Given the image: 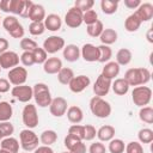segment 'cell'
I'll use <instances>...</instances> for the list:
<instances>
[{"mask_svg": "<svg viewBox=\"0 0 153 153\" xmlns=\"http://www.w3.org/2000/svg\"><path fill=\"white\" fill-rule=\"evenodd\" d=\"M80 55L87 62H96V61L99 60L98 47H96V45H93L91 43H86V44L82 45V48L80 50Z\"/></svg>", "mask_w": 153, "mask_h": 153, "instance_id": "9a60e30c", "label": "cell"}, {"mask_svg": "<svg viewBox=\"0 0 153 153\" xmlns=\"http://www.w3.org/2000/svg\"><path fill=\"white\" fill-rule=\"evenodd\" d=\"M94 5V1L93 0H76L74 2V7H76L78 10H80L82 13L88 11V10H92Z\"/></svg>", "mask_w": 153, "mask_h": 153, "instance_id": "7bdbcfd3", "label": "cell"}, {"mask_svg": "<svg viewBox=\"0 0 153 153\" xmlns=\"http://www.w3.org/2000/svg\"><path fill=\"white\" fill-rule=\"evenodd\" d=\"M72 153H86V146L82 141H79L72 149H71Z\"/></svg>", "mask_w": 153, "mask_h": 153, "instance_id": "11a10c76", "label": "cell"}, {"mask_svg": "<svg viewBox=\"0 0 153 153\" xmlns=\"http://www.w3.org/2000/svg\"><path fill=\"white\" fill-rule=\"evenodd\" d=\"M37 47H38V44H37L33 39H31V38H22V39H20V48H22L24 51H30V53H32Z\"/></svg>", "mask_w": 153, "mask_h": 153, "instance_id": "b9f144b4", "label": "cell"}, {"mask_svg": "<svg viewBox=\"0 0 153 153\" xmlns=\"http://www.w3.org/2000/svg\"><path fill=\"white\" fill-rule=\"evenodd\" d=\"M65 48V39L60 36H50L43 42V49L47 54H55Z\"/></svg>", "mask_w": 153, "mask_h": 153, "instance_id": "ba28073f", "label": "cell"}, {"mask_svg": "<svg viewBox=\"0 0 153 153\" xmlns=\"http://www.w3.org/2000/svg\"><path fill=\"white\" fill-rule=\"evenodd\" d=\"M8 45H10L8 44V41L6 38H4V37H0V55L4 54L5 51H7Z\"/></svg>", "mask_w": 153, "mask_h": 153, "instance_id": "680465c9", "label": "cell"}, {"mask_svg": "<svg viewBox=\"0 0 153 153\" xmlns=\"http://www.w3.org/2000/svg\"><path fill=\"white\" fill-rule=\"evenodd\" d=\"M56 140H57V134L55 130H51V129L44 130L39 136V141L43 146H50V145L55 143Z\"/></svg>", "mask_w": 153, "mask_h": 153, "instance_id": "f546056e", "label": "cell"}, {"mask_svg": "<svg viewBox=\"0 0 153 153\" xmlns=\"http://www.w3.org/2000/svg\"><path fill=\"white\" fill-rule=\"evenodd\" d=\"M129 86H140L145 85L151 80V72L145 67L130 68L126 72L123 78Z\"/></svg>", "mask_w": 153, "mask_h": 153, "instance_id": "6da1fadb", "label": "cell"}, {"mask_svg": "<svg viewBox=\"0 0 153 153\" xmlns=\"http://www.w3.org/2000/svg\"><path fill=\"white\" fill-rule=\"evenodd\" d=\"M0 10L6 13H11L12 10V0H1L0 1Z\"/></svg>", "mask_w": 153, "mask_h": 153, "instance_id": "db71d44e", "label": "cell"}, {"mask_svg": "<svg viewBox=\"0 0 153 153\" xmlns=\"http://www.w3.org/2000/svg\"><path fill=\"white\" fill-rule=\"evenodd\" d=\"M20 61L23 63V66L25 67H30L32 65H35V60H33V55L30 51H24L20 55Z\"/></svg>", "mask_w": 153, "mask_h": 153, "instance_id": "c3c4849f", "label": "cell"}, {"mask_svg": "<svg viewBox=\"0 0 153 153\" xmlns=\"http://www.w3.org/2000/svg\"><path fill=\"white\" fill-rule=\"evenodd\" d=\"M19 55L14 51H5L0 55V67L1 69H12L19 65Z\"/></svg>", "mask_w": 153, "mask_h": 153, "instance_id": "8fae6325", "label": "cell"}, {"mask_svg": "<svg viewBox=\"0 0 153 153\" xmlns=\"http://www.w3.org/2000/svg\"><path fill=\"white\" fill-rule=\"evenodd\" d=\"M98 50H99V62L102 63H105V62H109V60L111 59L112 56V50L109 45H99L98 47Z\"/></svg>", "mask_w": 153, "mask_h": 153, "instance_id": "74e56055", "label": "cell"}, {"mask_svg": "<svg viewBox=\"0 0 153 153\" xmlns=\"http://www.w3.org/2000/svg\"><path fill=\"white\" fill-rule=\"evenodd\" d=\"M100 8L103 13L105 14H114L118 8V1L117 0H102Z\"/></svg>", "mask_w": 153, "mask_h": 153, "instance_id": "d6a6232c", "label": "cell"}, {"mask_svg": "<svg viewBox=\"0 0 153 153\" xmlns=\"http://www.w3.org/2000/svg\"><path fill=\"white\" fill-rule=\"evenodd\" d=\"M146 37H147V41H148L149 43H153V29H152V27H151V29H148Z\"/></svg>", "mask_w": 153, "mask_h": 153, "instance_id": "94428289", "label": "cell"}, {"mask_svg": "<svg viewBox=\"0 0 153 153\" xmlns=\"http://www.w3.org/2000/svg\"><path fill=\"white\" fill-rule=\"evenodd\" d=\"M32 91H33L35 102L38 106L45 108V106L50 105L53 98H51V93H50V90H49L48 85H45L44 82H38L33 86Z\"/></svg>", "mask_w": 153, "mask_h": 153, "instance_id": "3957f363", "label": "cell"}, {"mask_svg": "<svg viewBox=\"0 0 153 153\" xmlns=\"http://www.w3.org/2000/svg\"><path fill=\"white\" fill-rule=\"evenodd\" d=\"M109 152L110 153H123L126 149V145L121 139H112L109 141Z\"/></svg>", "mask_w": 153, "mask_h": 153, "instance_id": "d590c367", "label": "cell"}, {"mask_svg": "<svg viewBox=\"0 0 153 153\" xmlns=\"http://www.w3.org/2000/svg\"><path fill=\"white\" fill-rule=\"evenodd\" d=\"M32 5H33V2L31 0H24V8H23V12H22L20 17L29 18V14H30V11H31Z\"/></svg>", "mask_w": 153, "mask_h": 153, "instance_id": "f5cc1de1", "label": "cell"}, {"mask_svg": "<svg viewBox=\"0 0 153 153\" xmlns=\"http://www.w3.org/2000/svg\"><path fill=\"white\" fill-rule=\"evenodd\" d=\"M126 153H143V147L140 142L131 141L126 145Z\"/></svg>", "mask_w": 153, "mask_h": 153, "instance_id": "f6af8a7d", "label": "cell"}, {"mask_svg": "<svg viewBox=\"0 0 153 153\" xmlns=\"http://www.w3.org/2000/svg\"><path fill=\"white\" fill-rule=\"evenodd\" d=\"M11 94L17 100L22 103H27L33 97V91L32 87L27 85H19V86H13V88L11 90Z\"/></svg>", "mask_w": 153, "mask_h": 153, "instance_id": "9c48e42d", "label": "cell"}, {"mask_svg": "<svg viewBox=\"0 0 153 153\" xmlns=\"http://www.w3.org/2000/svg\"><path fill=\"white\" fill-rule=\"evenodd\" d=\"M117 32L114 30V29H104L102 35L99 36V39L100 42L103 43V45H110V44H114L116 41H117Z\"/></svg>", "mask_w": 153, "mask_h": 153, "instance_id": "484cf974", "label": "cell"}, {"mask_svg": "<svg viewBox=\"0 0 153 153\" xmlns=\"http://www.w3.org/2000/svg\"><path fill=\"white\" fill-rule=\"evenodd\" d=\"M65 23L68 27H72V29L79 27L82 24V12L74 6L71 7L65 16Z\"/></svg>", "mask_w": 153, "mask_h": 153, "instance_id": "30bf717a", "label": "cell"}, {"mask_svg": "<svg viewBox=\"0 0 153 153\" xmlns=\"http://www.w3.org/2000/svg\"><path fill=\"white\" fill-rule=\"evenodd\" d=\"M97 135V130L92 124H86L84 126V140L86 141H91L96 137Z\"/></svg>", "mask_w": 153, "mask_h": 153, "instance_id": "7dc6e473", "label": "cell"}, {"mask_svg": "<svg viewBox=\"0 0 153 153\" xmlns=\"http://www.w3.org/2000/svg\"><path fill=\"white\" fill-rule=\"evenodd\" d=\"M24 8V0H12V10L11 13L13 14H22Z\"/></svg>", "mask_w": 153, "mask_h": 153, "instance_id": "f907efd6", "label": "cell"}, {"mask_svg": "<svg viewBox=\"0 0 153 153\" xmlns=\"http://www.w3.org/2000/svg\"><path fill=\"white\" fill-rule=\"evenodd\" d=\"M13 115L12 105L8 102H0V122L10 121Z\"/></svg>", "mask_w": 153, "mask_h": 153, "instance_id": "4dcf8cb0", "label": "cell"}, {"mask_svg": "<svg viewBox=\"0 0 153 153\" xmlns=\"http://www.w3.org/2000/svg\"><path fill=\"white\" fill-rule=\"evenodd\" d=\"M43 23H44L45 29H48L49 31H57L61 29V25H62V20L60 18V16L54 14V13L45 16Z\"/></svg>", "mask_w": 153, "mask_h": 153, "instance_id": "ac0fdd59", "label": "cell"}, {"mask_svg": "<svg viewBox=\"0 0 153 153\" xmlns=\"http://www.w3.org/2000/svg\"><path fill=\"white\" fill-rule=\"evenodd\" d=\"M141 20L137 18V16L135 13L130 14L127 17V19L124 20V29L128 31V32H135L140 29L141 26Z\"/></svg>", "mask_w": 153, "mask_h": 153, "instance_id": "d4e9b609", "label": "cell"}, {"mask_svg": "<svg viewBox=\"0 0 153 153\" xmlns=\"http://www.w3.org/2000/svg\"><path fill=\"white\" fill-rule=\"evenodd\" d=\"M10 91V81L7 79L0 78V93H6Z\"/></svg>", "mask_w": 153, "mask_h": 153, "instance_id": "6f0895ef", "label": "cell"}, {"mask_svg": "<svg viewBox=\"0 0 153 153\" xmlns=\"http://www.w3.org/2000/svg\"><path fill=\"white\" fill-rule=\"evenodd\" d=\"M2 139H4V135H2V133H1V131H0V141H1V140H2Z\"/></svg>", "mask_w": 153, "mask_h": 153, "instance_id": "be15d7a7", "label": "cell"}, {"mask_svg": "<svg viewBox=\"0 0 153 153\" xmlns=\"http://www.w3.org/2000/svg\"><path fill=\"white\" fill-rule=\"evenodd\" d=\"M63 57L68 62H75L80 57V49L75 44H68L63 48Z\"/></svg>", "mask_w": 153, "mask_h": 153, "instance_id": "ffe728a7", "label": "cell"}, {"mask_svg": "<svg viewBox=\"0 0 153 153\" xmlns=\"http://www.w3.org/2000/svg\"><path fill=\"white\" fill-rule=\"evenodd\" d=\"M110 87H111V80L104 78L102 74L97 78L96 82L93 84V92L97 97H102L103 96H106L110 91Z\"/></svg>", "mask_w": 153, "mask_h": 153, "instance_id": "5bb4252c", "label": "cell"}, {"mask_svg": "<svg viewBox=\"0 0 153 153\" xmlns=\"http://www.w3.org/2000/svg\"><path fill=\"white\" fill-rule=\"evenodd\" d=\"M103 30H104V26H103V23L100 20H97L96 23L87 25V29H86L87 35L91 37H99L102 35Z\"/></svg>", "mask_w": 153, "mask_h": 153, "instance_id": "836d02e7", "label": "cell"}, {"mask_svg": "<svg viewBox=\"0 0 153 153\" xmlns=\"http://www.w3.org/2000/svg\"><path fill=\"white\" fill-rule=\"evenodd\" d=\"M97 20H98V14L94 10H88L82 13V23H85L86 25H91Z\"/></svg>", "mask_w": 153, "mask_h": 153, "instance_id": "ab89813d", "label": "cell"}, {"mask_svg": "<svg viewBox=\"0 0 153 153\" xmlns=\"http://www.w3.org/2000/svg\"><path fill=\"white\" fill-rule=\"evenodd\" d=\"M134 13L137 16V18L141 20V23L148 22L153 18V5L149 2H143L137 7L136 12H134Z\"/></svg>", "mask_w": 153, "mask_h": 153, "instance_id": "2e32d148", "label": "cell"}, {"mask_svg": "<svg viewBox=\"0 0 153 153\" xmlns=\"http://www.w3.org/2000/svg\"><path fill=\"white\" fill-rule=\"evenodd\" d=\"M61 153H72L71 151H66V152H61Z\"/></svg>", "mask_w": 153, "mask_h": 153, "instance_id": "e7e4bbea", "label": "cell"}, {"mask_svg": "<svg viewBox=\"0 0 153 153\" xmlns=\"http://www.w3.org/2000/svg\"><path fill=\"white\" fill-rule=\"evenodd\" d=\"M91 84V80L87 75H78V76H74L71 82L68 84V87L72 92L74 93H80L82 92L85 88H87V86Z\"/></svg>", "mask_w": 153, "mask_h": 153, "instance_id": "4fadbf2b", "label": "cell"}, {"mask_svg": "<svg viewBox=\"0 0 153 153\" xmlns=\"http://www.w3.org/2000/svg\"><path fill=\"white\" fill-rule=\"evenodd\" d=\"M0 72H1V67H0Z\"/></svg>", "mask_w": 153, "mask_h": 153, "instance_id": "03108f58", "label": "cell"}, {"mask_svg": "<svg viewBox=\"0 0 153 153\" xmlns=\"http://www.w3.org/2000/svg\"><path fill=\"white\" fill-rule=\"evenodd\" d=\"M45 31V26L43 22H31L29 26V32L33 36H39Z\"/></svg>", "mask_w": 153, "mask_h": 153, "instance_id": "f35d334b", "label": "cell"}, {"mask_svg": "<svg viewBox=\"0 0 153 153\" xmlns=\"http://www.w3.org/2000/svg\"><path fill=\"white\" fill-rule=\"evenodd\" d=\"M68 134L74 135L76 137H79L80 140H84V126L80 124H72L68 128Z\"/></svg>", "mask_w": 153, "mask_h": 153, "instance_id": "bcb514c9", "label": "cell"}, {"mask_svg": "<svg viewBox=\"0 0 153 153\" xmlns=\"http://www.w3.org/2000/svg\"><path fill=\"white\" fill-rule=\"evenodd\" d=\"M111 87L114 93H116L117 96H124L129 91V85L123 78H118L114 82H111Z\"/></svg>", "mask_w": 153, "mask_h": 153, "instance_id": "4316f807", "label": "cell"}, {"mask_svg": "<svg viewBox=\"0 0 153 153\" xmlns=\"http://www.w3.org/2000/svg\"><path fill=\"white\" fill-rule=\"evenodd\" d=\"M139 117L142 122H145L147 124H152L153 123V108H151V106L141 108L139 111Z\"/></svg>", "mask_w": 153, "mask_h": 153, "instance_id": "e575fe53", "label": "cell"}, {"mask_svg": "<svg viewBox=\"0 0 153 153\" xmlns=\"http://www.w3.org/2000/svg\"><path fill=\"white\" fill-rule=\"evenodd\" d=\"M8 81L10 84L14 85V86H19V85H24L26 79H27V71L25 67H20L17 66L12 69L8 71Z\"/></svg>", "mask_w": 153, "mask_h": 153, "instance_id": "52a82bcc", "label": "cell"}, {"mask_svg": "<svg viewBox=\"0 0 153 153\" xmlns=\"http://www.w3.org/2000/svg\"><path fill=\"white\" fill-rule=\"evenodd\" d=\"M79 141H82V140H80L79 137H76V136H74V135H71V134H67V136L65 137V141H63V143H65V147L68 149V151H71Z\"/></svg>", "mask_w": 153, "mask_h": 153, "instance_id": "681fc988", "label": "cell"}, {"mask_svg": "<svg viewBox=\"0 0 153 153\" xmlns=\"http://www.w3.org/2000/svg\"><path fill=\"white\" fill-rule=\"evenodd\" d=\"M20 146L25 152L35 151L38 147V136L31 129H23L19 134Z\"/></svg>", "mask_w": 153, "mask_h": 153, "instance_id": "5b68a950", "label": "cell"}, {"mask_svg": "<svg viewBox=\"0 0 153 153\" xmlns=\"http://www.w3.org/2000/svg\"><path fill=\"white\" fill-rule=\"evenodd\" d=\"M0 153H10V152H7V151H5V149H1V148H0Z\"/></svg>", "mask_w": 153, "mask_h": 153, "instance_id": "6125c7cd", "label": "cell"}, {"mask_svg": "<svg viewBox=\"0 0 153 153\" xmlns=\"http://www.w3.org/2000/svg\"><path fill=\"white\" fill-rule=\"evenodd\" d=\"M88 153H106V148L100 141L93 142L88 148Z\"/></svg>", "mask_w": 153, "mask_h": 153, "instance_id": "816d5d0a", "label": "cell"}, {"mask_svg": "<svg viewBox=\"0 0 153 153\" xmlns=\"http://www.w3.org/2000/svg\"><path fill=\"white\" fill-rule=\"evenodd\" d=\"M131 51L128 48H121L116 54V62L118 66H126L131 61Z\"/></svg>", "mask_w": 153, "mask_h": 153, "instance_id": "83f0119b", "label": "cell"}, {"mask_svg": "<svg viewBox=\"0 0 153 153\" xmlns=\"http://www.w3.org/2000/svg\"><path fill=\"white\" fill-rule=\"evenodd\" d=\"M131 99L135 105L143 108L152 99V90L148 86H136L131 92Z\"/></svg>", "mask_w": 153, "mask_h": 153, "instance_id": "277c9868", "label": "cell"}, {"mask_svg": "<svg viewBox=\"0 0 153 153\" xmlns=\"http://www.w3.org/2000/svg\"><path fill=\"white\" fill-rule=\"evenodd\" d=\"M22 24L18 22V19L14 17V16H7L6 18H4L2 20V26L4 29L8 32V33H12L16 29H18Z\"/></svg>", "mask_w": 153, "mask_h": 153, "instance_id": "1f68e13d", "label": "cell"}, {"mask_svg": "<svg viewBox=\"0 0 153 153\" xmlns=\"http://www.w3.org/2000/svg\"><path fill=\"white\" fill-rule=\"evenodd\" d=\"M0 131L2 133L4 137H8L13 134L14 131V127L13 124L10 122V121H6V122H0Z\"/></svg>", "mask_w": 153, "mask_h": 153, "instance_id": "ee69618b", "label": "cell"}, {"mask_svg": "<svg viewBox=\"0 0 153 153\" xmlns=\"http://www.w3.org/2000/svg\"><path fill=\"white\" fill-rule=\"evenodd\" d=\"M23 123L27 127V129H32L35 127H37L38 124V114H37V109L36 105L33 104H27L24 106L23 109Z\"/></svg>", "mask_w": 153, "mask_h": 153, "instance_id": "8992f818", "label": "cell"}, {"mask_svg": "<svg viewBox=\"0 0 153 153\" xmlns=\"http://www.w3.org/2000/svg\"><path fill=\"white\" fill-rule=\"evenodd\" d=\"M45 18V10L39 4H33L29 14V19L31 22H43Z\"/></svg>", "mask_w": 153, "mask_h": 153, "instance_id": "603a6c76", "label": "cell"}, {"mask_svg": "<svg viewBox=\"0 0 153 153\" xmlns=\"http://www.w3.org/2000/svg\"><path fill=\"white\" fill-rule=\"evenodd\" d=\"M90 110L98 118H108L111 114V105L102 97L94 96L90 100Z\"/></svg>", "mask_w": 153, "mask_h": 153, "instance_id": "7a4b0ae2", "label": "cell"}, {"mask_svg": "<svg viewBox=\"0 0 153 153\" xmlns=\"http://www.w3.org/2000/svg\"><path fill=\"white\" fill-rule=\"evenodd\" d=\"M115 128L112 127V126H109V124H106V126H103V127H100L98 130H97V136H98V139L100 140V142L102 141H110V140H112L114 139V136H115Z\"/></svg>", "mask_w": 153, "mask_h": 153, "instance_id": "cb8c5ba5", "label": "cell"}, {"mask_svg": "<svg viewBox=\"0 0 153 153\" xmlns=\"http://www.w3.org/2000/svg\"><path fill=\"white\" fill-rule=\"evenodd\" d=\"M0 148L1 149H5L10 153H18L19 151V142L17 139L14 137H4L1 141H0Z\"/></svg>", "mask_w": 153, "mask_h": 153, "instance_id": "7402d4cb", "label": "cell"}, {"mask_svg": "<svg viewBox=\"0 0 153 153\" xmlns=\"http://www.w3.org/2000/svg\"><path fill=\"white\" fill-rule=\"evenodd\" d=\"M74 72L73 69L68 68V67H62L60 69V72L57 73V80L60 84L62 85H68L71 82V80L74 78Z\"/></svg>", "mask_w": 153, "mask_h": 153, "instance_id": "f1b7e54d", "label": "cell"}, {"mask_svg": "<svg viewBox=\"0 0 153 153\" xmlns=\"http://www.w3.org/2000/svg\"><path fill=\"white\" fill-rule=\"evenodd\" d=\"M33 153H54V151L49 146H39L33 151Z\"/></svg>", "mask_w": 153, "mask_h": 153, "instance_id": "91938a15", "label": "cell"}, {"mask_svg": "<svg viewBox=\"0 0 153 153\" xmlns=\"http://www.w3.org/2000/svg\"><path fill=\"white\" fill-rule=\"evenodd\" d=\"M62 68V61L59 57H49L43 63V69L47 74H57Z\"/></svg>", "mask_w": 153, "mask_h": 153, "instance_id": "e0dca14e", "label": "cell"}, {"mask_svg": "<svg viewBox=\"0 0 153 153\" xmlns=\"http://www.w3.org/2000/svg\"><path fill=\"white\" fill-rule=\"evenodd\" d=\"M32 55H33V60H35V63H38V65H41V63H44L45 61H47V53H45V50L43 49V48H39V47H37L33 51H32Z\"/></svg>", "mask_w": 153, "mask_h": 153, "instance_id": "60d3db41", "label": "cell"}, {"mask_svg": "<svg viewBox=\"0 0 153 153\" xmlns=\"http://www.w3.org/2000/svg\"><path fill=\"white\" fill-rule=\"evenodd\" d=\"M67 100L63 98V97H56V98H53L50 105H49V110H50V114L54 116V117H61L66 114L67 111Z\"/></svg>", "mask_w": 153, "mask_h": 153, "instance_id": "7c38bea8", "label": "cell"}, {"mask_svg": "<svg viewBox=\"0 0 153 153\" xmlns=\"http://www.w3.org/2000/svg\"><path fill=\"white\" fill-rule=\"evenodd\" d=\"M141 5L140 0H124V6L130 10H135Z\"/></svg>", "mask_w": 153, "mask_h": 153, "instance_id": "9f6ffc18", "label": "cell"}, {"mask_svg": "<svg viewBox=\"0 0 153 153\" xmlns=\"http://www.w3.org/2000/svg\"><path fill=\"white\" fill-rule=\"evenodd\" d=\"M66 112H67V118H68V121H69L71 123H73V124H79V123L82 121V118H84L82 110H81L79 106H76V105L69 106Z\"/></svg>", "mask_w": 153, "mask_h": 153, "instance_id": "44dd1931", "label": "cell"}, {"mask_svg": "<svg viewBox=\"0 0 153 153\" xmlns=\"http://www.w3.org/2000/svg\"><path fill=\"white\" fill-rule=\"evenodd\" d=\"M137 137L141 143H151L153 141V130L149 128H142L139 130Z\"/></svg>", "mask_w": 153, "mask_h": 153, "instance_id": "8d00e7d4", "label": "cell"}, {"mask_svg": "<svg viewBox=\"0 0 153 153\" xmlns=\"http://www.w3.org/2000/svg\"><path fill=\"white\" fill-rule=\"evenodd\" d=\"M120 73V66L116 61H110V62H106L105 66L103 67V71H102V75L109 80H112L115 79Z\"/></svg>", "mask_w": 153, "mask_h": 153, "instance_id": "d6986e66", "label": "cell"}]
</instances>
